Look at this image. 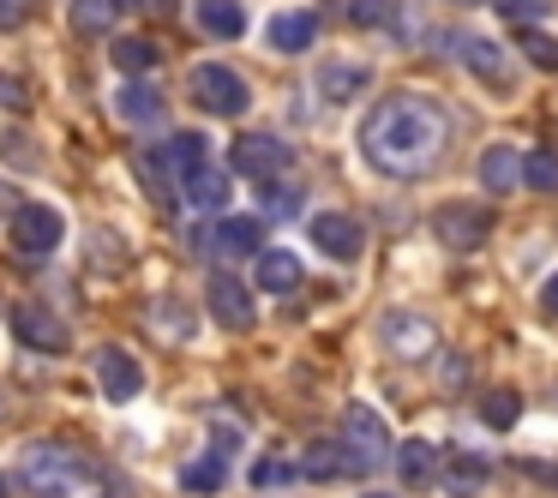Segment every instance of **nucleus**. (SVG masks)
I'll list each match as a JSON object with an SVG mask.
<instances>
[{
  "label": "nucleus",
  "mask_w": 558,
  "mask_h": 498,
  "mask_svg": "<svg viewBox=\"0 0 558 498\" xmlns=\"http://www.w3.org/2000/svg\"><path fill=\"white\" fill-rule=\"evenodd\" d=\"M450 145V114L445 102L414 97V90H390L373 114L361 121V150L378 174L390 181H421Z\"/></svg>",
  "instance_id": "f257e3e1"
},
{
  "label": "nucleus",
  "mask_w": 558,
  "mask_h": 498,
  "mask_svg": "<svg viewBox=\"0 0 558 498\" xmlns=\"http://www.w3.org/2000/svg\"><path fill=\"white\" fill-rule=\"evenodd\" d=\"M186 90H193V102H198L205 114H241L246 102H253L246 78L229 73V66H217V61H210V66H193V85H186Z\"/></svg>",
  "instance_id": "f03ea898"
},
{
  "label": "nucleus",
  "mask_w": 558,
  "mask_h": 498,
  "mask_svg": "<svg viewBox=\"0 0 558 498\" xmlns=\"http://www.w3.org/2000/svg\"><path fill=\"white\" fill-rule=\"evenodd\" d=\"M433 234L450 246V253H474V246H481L486 234H493V210L469 205V198H450V205H438Z\"/></svg>",
  "instance_id": "7ed1b4c3"
},
{
  "label": "nucleus",
  "mask_w": 558,
  "mask_h": 498,
  "mask_svg": "<svg viewBox=\"0 0 558 498\" xmlns=\"http://www.w3.org/2000/svg\"><path fill=\"white\" fill-rule=\"evenodd\" d=\"M378 342H385L397 361H433L438 330H433V318H421V313H385L378 318Z\"/></svg>",
  "instance_id": "20e7f679"
},
{
  "label": "nucleus",
  "mask_w": 558,
  "mask_h": 498,
  "mask_svg": "<svg viewBox=\"0 0 558 498\" xmlns=\"http://www.w3.org/2000/svg\"><path fill=\"white\" fill-rule=\"evenodd\" d=\"M342 445L354 450V462H361V469H378V462L390 457L385 414H373L366 402H349V409H342Z\"/></svg>",
  "instance_id": "39448f33"
},
{
  "label": "nucleus",
  "mask_w": 558,
  "mask_h": 498,
  "mask_svg": "<svg viewBox=\"0 0 558 498\" xmlns=\"http://www.w3.org/2000/svg\"><path fill=\"white\" fill-rule=\"evenodd\" d=\"M7 234H13V246L19 253H54L61 246V234H66V217L54 205H19L13 210V222H7Z\"/></svg>",
  "instance_id": "423d86ee"
},
{
  "label": "nucleus",
  "mask_w": 558,
  "mask_h": 498,
  "mask_svg": "<svg viewBox=\"0 0 558 498\" xmlns=\"http://www.w3.org/2000/svg\"><path fill=\"white\" fill-rule=\"evenodd\" d=\"M229 169L246 174V181H270V174L289 169V145L277 133H241L229 150Z\"/></svg>",
  "instance_id": "0eeeda50"
},
{
  "label": "nucleus",
  "mask_w": 558,
  "mask_h": 498,
  "mask_svg": "<svg viewBox=\"0 0 558 498\" xmlns=\"http://www.w3.org/2000/svg\"><path fill=\"white\" fill-rule=\"evenodd\" d=\"M205 306H210V318H217V325H229V330H246V325L258 318V313H253V289H246L234 270H217V277H210Z\"/></svg>",
  "instance_id": "6e6552de"
},
{
  "label": "nucleus",
  "mask_w": 558,
  "mask_h": 498,
  "mask_svg": "<svg viewBox=\"0 0 558 498\" xmlns=\"http://www.w3.org/2000/svg\"><path fill=\"white\" fill-rule=\"evenodd\" d=\"M13 330H19V342H31V349H49V354H61L66 342V325L49 313V306H37V301H25V306H13Z\"/></svg>",
  "instance_id": "1a4fd4ad"
},
{
  "label": "nucleus",
  "mask_w": 558,
  "mask_h": 498,
  "mask_svg": "<svg viewBox=\"0 0 558 498\" xmlns=\"http://www.w3.org/2000/svg\"><path fill=\"white\" fill-rule=\"evenodd\" d=\"M97 378H102V390H109L114 402H133L138 390H145V373H138V361L126 349H97Z\"/></svg>",
  "instance_id": "9d476101"
},
{
  "label": "nucleus",
  "mask_w": 558,
  "mask_h": 498,
  "mask_svg": "<svg viewBox=\"0 0 558 498\" xmlns=\"http://www.w3.org/2000/svg\"><path fill=\"white\" fill-rule=\"evenodd\" d=\"M313 241H318V253H330V258H361L366 234H361V222H354V217L325 210V217H313Z\"/></svg>",
  "instance_id": "9b49d317"
},
{
  "label": "nucleus",
  "mask_w": 558,
  "mask_h": 498,
  "mask_svg": "<svg viewBox=\"0 0 558 498\" xmlns=\"http://www.w3.org/2000/svg\"><path fill=\"white\" fill-rule=\"evenodd\" d=\"M229 193H234V181L222 169H210V162H193V169L181 174V198L193 210H222V205H229Z\"/></svg>",
  "instance_id": "f8f14e48"
},
{
  "label": "nucleus",
  "mask_w": 558,
  "mask_h": 498,
  "mask_svg": "<svg viewBox=\"0 0 558 498\" xmlns=\"http://www.w3.org/2000/svg\"><path fill=\"white\" fill-rule=\"evenodd\" d=\"M73 474H78V462L54 457V450H43V445L25 457V486H31V493H43V498H61V486L73 481Z\"/></svg>",
  "instance_id": "ddd939ff"
},
{
  "label": "nucleus",
  "mask_w": 558,
  "mask_h": 498,
  "mask_svg": "<svg viewBox=\"0 0 558 498\" xmlns=\"http://www.w3.org/2000/svg\"><path fill=\"white\" fill-rule=\"evenodd\" d=\"M301 474H306V481H337V474H366V469L354 462L349 445H330V438H318V445H306Z\"/></svg>",
  "instance_id": "4468645a"
},
{
  "label": "nucleus",
  "mask_w": 558,
  "mask_h": 498,
  "mask_svg": "<svg viewBox=\"0 0 558 498\" xmlns=\"http://www.w3.org/2000/svg\"><path fill=\"white\" fill-rule=\"evenodd\" d=\"M217 253H222V258H253V253H265V217H222V222H217Z\"/></svg>",
  "instance_id": "2eb2a0df"
},
{
  "label": "nucleus",
  "mask_w": 558,
  "mask_h": 498,
  "mask_svg": "<svg viewBox=\"0 0 558 498\" xmlns=\"http://www.w3.org/2000/svg\"><path fill=\"white\" fill-rule=\"evenodd\" d=\"M481 186L486 193H517L522 186V150H510V145H493V150H481Z\"/></svg>",
  "instance_id": "dca6fc26"
},
{
  "label": "nucleus",
  "mask_w": 558,
  "mask_h": 498,
  "mask_svg": "<svg viewBox=\"0 0 558 498\" xmlns=\"http://www.w3.org/2000/svg\"><path fill=\"white\" fill-rule=\"evenodd\" d=\"M318 42V13H277V25H270V49L277 54H306Z\"/></svg>",
  "instance_id": "f3484780"
},
{
  "label": "nucleus",
  "mask_w": 558,
  "mask_h": 498,
  "mask_svg": "<svg viewBox=\"0 0 558 498\" xmlns=\"http://www.w3.org/2000/svg\"><path fill=\"white\" fill-rule=\"evenodd\" d=\"M258 289L265 294L301 289V258H294L289 246H265V253H258Z\"/></svg>",
  "instance_id": "a211bd4d"
},
{
  "label": "nucleus",
  "mask_w": 558,
  "mask_h": 498,
  "mask_svg": "<svg viewBox=\"0 0 558 498\" xmlns=\"http://www.w3.org/2000/svg\"><path fill=\"white\" fill-rule=\"evenodd\" d=\"M457 49H462V66H469V73H481L493 90H510V66H505V54H498L486 37H462Z\"/></svg>",
  "instance_id": "6ab92c4d"
},
{
  "label": "nucleus",
  "mask_w": 558,
  "mask_h": 498,
  "mask_svg": "<svg viewBox=\"0 0 558 498\" xmlns=\"http://www.w3.org/2000/svg\"><path fill=\"white\" fill-rule=\"evenodd\" d=\"M361 90H366V66H354V61H330L318 73V97L325 102H354Z\"/></svg>",
  "instance_id": "aec40b11"
},
{
  "label": "nucleus",
  "mask_w": 558,
  "mask_h": 498,
  "mask_svg": "<svg viewBox=\"0 0 558 498\" xmlns=\"http://www.w3.org/2000/svg\"><path fill=\"white\" fill-rule=\"evenodd\" d=\"M138 0H73V31L78 37H97V31H109L121 13H133Z\"/></svg>",
  "instance_id": "412c9836"
},
{
  "label": "nucleus",
  "mask_w": 558,
  "mask_h": 498,
  "mask_svg": "<svg viewBox=\"0 0 558 498\" xmlns=\"http://www.w3.org/2000/svg\"><path fill=\"white\" fill-rule=\"evenodd\" d=\"M397 474L409 486H426L438 474V450L426 445V438H409V445H397Z\"/></svg>",
  "instance_id": "4be33fe9"
},
{
  "label": "nucleus",
  "mask_w": 558,
  "mask_h": 498,
  "mask_svg": "<svg viewBox=\"0 0 558 498\" xmlns=\"http://www.w3.org/2000/svg\"><path fill=\"white\" fill-rule=\"evenodd\" d=\"M198 25L210 31V37H241L246 31V13H241V0H198Z\"/></svg>",
  "instance_id": "5701e85b"
},
{
  "label": "nucleus",
  "mask_w": 558,
  "mask_h": 498,
  "mask_svg": "<svg viewBox=\"0 0 558 498\" xmlns=\"http://www.w3.org/2000/svg\"><path fill=\"white\" fill-rule=\"evenodd\" d=\"M486 474H493V469H486V457H469V450H457L450 462H438V481L457 486V493H481Z\"/></svg>",
  "instance_id": "b1692460"
},
{
  "label": "nucleus",
  "mask_w": 558,
  "mask_h": 498,
  "mask_svg": "<svg viewBox=\"0 0 558 498\" xmlns=\"http://www.w3.org/2000/svg\"><path fill=\"white\" fill-rule=\"evenodd\" d=\"M222 481H229V469H222V450H210V457L186 462L181 469V486L186 493H222Z\"/></svg>",
  "instance_id": "393cba45"
},
{
  "label": "nucleus",
  "mask_w": 558,
  "mask_h": 498,
  "mask_svg": "<svg viewBox=\"0 0 558 498\" xmlns=\"http://www.w3.org/2000/svg\"><path fill=\"white\" fill-rule=\"evenodd\" d=\"M109 54H114V66H121V73H150V66L162 61V49L150 37H121Z\"/></svg>",
  "instance_id": "a878e982"
},
{
  "label": "nucleus",
  "mask_w": 558,
  "mask_h": 498,
  "mask_svg": "<svg viewBox=\"0 0 558 498\" xmlns=\"http://www.w3.org/2000/svg\"><path fill=\"white\" fill-rule=\"evenodd\" d=\"M517 414H522L517 390H486V397H481V421L493 426V433H510V426H517Z\"/></svg>",
  "instance_id": "bb28decb"
},
{
  "label": "nucleus",
  "mask_w": 558,
  "mask_h": 498,
  "mask_svg": "<svg viewBox=\"0 0 558 498\" xmlns=\"http://www.w3.org/2000/svg\"><path fill=\"white\" fill-rule=\"evenodd\" d=\"M265 186V210L270 217H294V210L306 205V186L301 181H282V174H270V181H258Z\"/></svg>",
  "instance_id": "cd10ccee"
},
{
  "label": "nucleus",
  "mask_w": 558,
  "mask_h": 498,
  "mask_svg": "<svg viewBox=\"0 0 558 498\" xmlns=\"http://www.w3.org/2000/svg\"><path fill=\"white\" fill-rule=\"evenodd\" d=\"M517 49H522V61H529V66L558 73V42L546 37V31H529V25H522V31H517Z\"/></svg>",
  "instance_id": "c85d7f7f"
},
{
  "label": "nucleus",
  "mask_w": 558,
  "mask_h": 498,
  "mask_svg": "<svg viewBox=\"0 0 558 498\" xmlns=\"http://www.w3.org/2000/svg\"><path fill=\"white\" fill-rule=\"evenodd\" d=\"M121 114H126V121H157V114H162V90L157 85H126L121 90Z\"/></svg>",
  "instance_id": "c756f323"
},
{
  "label": "nucleus",
  "mask_w": 558,
  "mask_h": 498,
  "mask_svg": "<svg viewBox=\"0 0 558 498\" xmlns=\"http://www.w3.org/2000/svg\"><path fill=\"white\" fill-rule=\"evenodd\" d=\"M522 181H529L534 193H558V157L553 150H529V157H522Z\"/></svg>",
  "instance_id": "7c9ffc66"
},
{
  "label": "nucleus",
  "mask_w": 558,
  "mask_h": 498,
  "mask_svg": "<svg viewBox=\"0 0 558 498\" xmlns=\"http://www.w3.org/2000/svg\"><path fill=\"white\" fill-rule=\"evenodd\" d=\"M493 7H498V19H505V25H534V19L553 13V0H493Z\"/></svg>",
  "instance_id": "2f4dec72"
},
{
  "label": "nucleus",
  "mask_w": 558,
  "mask_h": 498,
  "mask_svg": "<svg viewBox=\"0 0 558 498\" xmlns=\"http://www.w3.org/2000/svg\"><path fill=\"white\" fill-rule=\"evenodd\" d=\"M390 13H397V0H349V25H361V31L390 25Z\"/></svg>",
  "instance_id": "473e14b6"
},
{
  "label": "nucleus",
  "mask_w": 558,
  "mask_h": 498,
  "mask_svg": "<svg viewBox=\"0 0 558 498\" xmlns=\"http://www.w3.org/2000/svg\"><path fill=\"white\" fill-rule=\"evenodd\" d=\"M162 162H174V169H193V162H205V138H198V133H181V138H174V145L169 150H162Z\"/></svg>",
  "instance_id": "72a5a7b5"
},
{
  "label": "nucleus",
  "mask_w": 558,
  "mask_h": 498,
  "mask_svg": "<svg viewBox=\"0 0 558 498\" xmlns=\"http://www.w3.org/2000/svg\"><path fill=\"white\" fill-rule=\"evenodd\" d=\"M294 474H301V462H282V457H265L253 469V486H289Z\"/></svg>",
  "instance_id": "f704fd0d"
},
{
  "label": "nucleus",
  "mask_w": 558,
  "mask_h": 498,
  "mask_svg": "<svg viewBox=\"0 0 558 498\" xmlns=\"http://www.w3.org/2000/svg\"><path fill=\"white\" fill-rule=\"evenodd\" d=\"M0 109H13V114H25V109H31V90L19 85L13 73H0Z\"/></svg>",
  "instance_id": "c9c22d12"
},
{
  "label": "nucleus",
  "mask_w": 558,
  "mask_h": 498,
  "mask_svg": "<svg viewBox=\"0 0 558 498\" xmlns=\"http://www.w3.org/2000/svg\"><path fill=\"white\" fill-rule=\"evenodd\" d=\"M31 7H37V0H0V31H25Z\"/></svg>",
  "instance_id": "e433bc0d"
},
{
  "label": "nucleus",
  "mask_w": 558,
  "mask_h": 498,
  "mask_svg": "<svg viewBox=\"0 0 558 498\" xmlns=\"http://www.w3.org/2000/svg\"><path fill=\"white\" fill-rule=\"evenodd\" d=\"M541 306H546V313L558 318V270H553V277H546V289H541Z\"/></svg>",
  "instance_id": "4c0bfd02"
},
{
  "label": "nucleus",
  "mask_w": 558,
  "mask_h": 498,
  "mask_svg": "<svg viewBox=\"0 0 558 498\" xmlns=\"http://www.w3.org/2000/svg\"><path fill=\"white\" fill-rule=\"evenodd\" d=\"M366 498H397V493H366Z\"/></svg>",
  "instance_id": "58836bf2"
},
{
  "label": "nucleus",
  "mask_w": 558,
  "mask_h": 498,
  "mask_svg": "<svg viewBox=\"0 0 558 498\" xmlns=\"http://www.w3.org/2000/svg\"><path fill=\"white\" fill-rule=\"evenodd\" d=\"M457 7H481V0H457Z\"/></svg>",
  "instance_id": "ea45409f"
},
{
  "label": "nucleus",
  "mask_w": 558,
  "mask_h": 498,
  "mask_svg": "<svg viewBox=\"0 0 558 498\" xmlns=\"http://www.w3.org/2000/svg\"><path fill=\"white\" fill-rule=\"evenodd\" d=\"M0 498H7V481H0Z\"/></svg>",
  "instance_id": "a19ab883"
}]
</instances>
